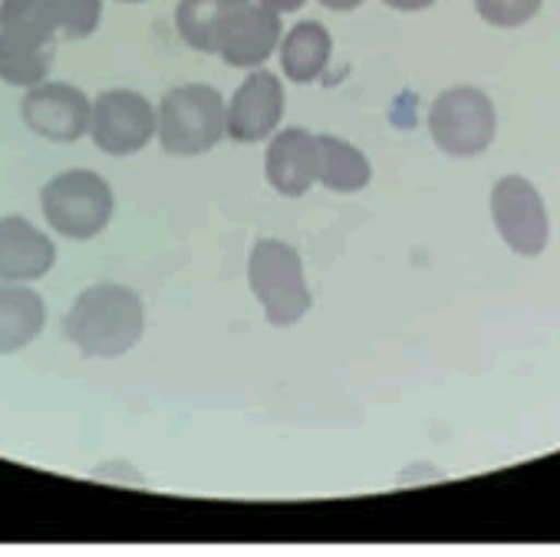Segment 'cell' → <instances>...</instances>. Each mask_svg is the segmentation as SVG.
Returning a JSON list of instances; mask_svg holds the SVG:
<instances>
[{
    "instance_id": "cell-15",
    "label": "cell",
    "mask_w": 560,
    "mask_h": 557,
    "mask_svg": "<svg viewBox=\"0 0 560 557\" xmlns=\"http://www.w3.org/2000/svg\"><path fill=\"white\" fill-rule=\"evenodd\" d=\"M47 327V301L31 285H0V357L27 350Z\"/></svg>"
},
{
    "instance_id": "cell-9",
    "label": "cell",
    "mask_w": 560,
    "mask_h": 557,
    "mask_svg": "<svg viewBox=\"0 0 560 557\" xmlns=\"http://www.w3.org/2000/svg\"><path fill=\"white\" fill-rule=\"evenodd\" d=\"M280 37H284V24L277 11L257 0H237L218 27L214 54L234 70H257L277 54Z\"/></svg>"
},
{
    "instance_id": "cell-8",
    "label": "cell",
    "mask_w": 560,
    "mask_h": 557,
    "mask_svg": "<svg viewBox=\"0 0 560 557\" xmlns=\"http://www.w3.org/2000/svg\"><path fill=\"white\" fill-rule=\"evenodd\" d=\"M288 109V93L277 73L257 67L247 70L241 86L224 100V136L237 146H254L280 129Z\"/></svg>"
},
{
    "instance_id": "cell-2",
    "label": "cell",
    "mask_w": 560,
    "mask_h": 557,
    "mask_svg": "<svg viewBox=\"0 0 560 557\" xmlns=\"http://www.w3.org/2000/svg\"><path fill=\"white\" fill-rule=\"evenodd\" d=\"M247 285L270 327H294L314 307L304 257L280 237H257L247 257Z\"/></svg>"
},
{
    "instance_id": "cell-21",
    "label": "cell",
    "mask_w": 560,
    "mask_h": 557,
    "mask_svg": "<svg viewBox=\"0 0 560 557\" xmlns=\"http://www.w3.org/2000/svg\"><path fill=\"white\" fill-rule=\"evenodd\" d=\"M257 4H264V8H270L277 14H294V11H301L307 4V0H257Z\"/></svg>"
},
{
    "instance_id": "cell-1",
    "label": "cell",
    "mask_w": 560,
    "mask_h": 557,
    "mask_svg": "<svg viewBox=\"0 0 560 557\" xmlns=\"http://www.w3.org/2000/svg\"><path fill=\"white\" fill-rule=\"evenodd\" d=\"M142 334V298L132 288L113 281H100L80 291L63 317V337L90 360H119L139 347Z\"/></svg>"
},
{
    "instance_id": "cell-14",
    "label": "cell",
    "mask_w": 560,
    "mask_h": 557,
    "mask_svg": "<svg viewBox=\"0 0 560 557\" xmlns=\"http://www.w3.org/2000/svg\"><path fill=\"white\" fill-rule=\"evenodd\" d=\"M280 70L298 86L317 83L334 57V34L320 21H301L294 24L277 44Z\"/></svg>"
},
{
    "instance_id": "cell-10",
    "label": "cell",
    "mask_w": 560,
    "mask_h": 557,
    "mask_svg": "<svg viewBox=\"0 0 560 557\" xmlns=\"http://www.w3.org/2000/svg\"><path fill=\"white\" fill-rule=\"evenodd\" d=\"M60 40L27 14L0 11V80L31 90L50 77Z\"/></svg>"
},
{
    "instance_id": "cell-22",
    "label": "cell",
    "mask_w": 560,
    "mask_h": 557,
    "mask_svg": "<svg viewBox=\"0 0 560 557\" xmlns=\"http://www.w3.org/2000/svg\"><path fill=\"white\" fill-rule=\"evenodd\" d=\"M317 4L327 8V11H334V14H350V11L363 8L366 0H317Z\"/></svg>"
},
{
    "instance_id": "cell-23",
    "label": "cell",
    "mask_w": 560,
    "mask_h": 557,
    "mask_svg": "<svg viewBox=\"0 0 560 557\" xmlns=\"http://www.w3.org/2000/svg\"><path fill=\"white\" fill-rule=\"evenodd\" d=\"M116 4H142V0H116Z\"/></svg>"
},
{
    "instance_id": "cell-5",
    "label": "cell",
    "mask_w": 560,
    "mask_h": 557,
    "mask_svg": "<svg viewBox=\"0 0 560 557\" xmlns=\"http://www.w3.org/2000/svg\"><path fill=\"white\" fill-rule=\"evenodd\" d=\"M429 136L445 155L475 159L498 136V109L478 86H448L429 106Z\"/></svg>"
},
{
    "instance_id": "cell-6",
    "label": "cell",
    "mask_w": 560,
    "mask_h": 557,
    "mask_svg": "<svg viewBox=\"0 0 560 557\" xmlns=\"http://www.w3.org/2000/svg\"><path fill=\"white\" fill-rule=\"evenodd\" d=\"M491 221L501 234V241L517 254V257H540L547 241H550V218L544 208L540 192L521 178V175H504L491 188Z\"/></svg>"
},
{
    "instance_id": "cell-4",
    "label": "cell",
    "mask_w": 560,
    "mask_h": 557,
    "mask_svg": "<svg viewBox=\"0 0 560 557\" xmlns=\"http://www.w3.org/2000/svg\"><path fill=\"white\" fill-rule=\"evenodd\" d=\"M40 208L57 234L70 241H90L109 228L116 211V195L100 172L67 169L44 185Z\"/></svg>"
},
{
    "instance_id": "cell-18",
    "label": "cell",
    "mask_w": 560,
    "mask_h": 557,
    "mask_svg": "<svg viewBox=\"0 0 560 557\" xmlns=\"http://www.w3.org/2000/svg\"><path fill=\"white\" fill-rule=\"evenodd\" d=\"M40 14L57 40H83L103 21V0H40Z\"/></svg>"
},
{
    "instance_id": "cell-16",
    "label": "cell",
    "mask_w": 560,
    "mask_h": 557,
    "mask_svg": "<svg viewBox=\"0 0 560 557\" xmlns=\"http://www.w3.org/2000/svg\"><path fill=\"white\" fill-rule=\"evenodd\" d=\"M317 182L337 195L363 192L373 182V162L360 146L334 132H320L317 136Z\"/></svg>"
},
{
    "instance_id": "cell-17",
    "label": "cell",
    "mask_w": 560,
    "mask_h": 557,
    "mask_svg": "<svg viewBox=\"0 0 560 557\" xmlns=\"http://www.w3.org/2000/svg\"><path fill=\"white\" fill-rule=\"evenodd\" d=\"M234 4L237 0H178L175 8L178 37L198 54H214L218 27Z\"/></svg>"
},
{
    "instance_id": "cell-3",
    "label": "cell",
    "mask_w": 560,
    "mask_h": 557,
    "mask_svg": "<svg viewBox=\"0 0 560 557\" xmlns=\"http://www.w3.org/2000/svg\"><path fill=\"white\" fill-rule=\"evenodd\" d=\"M155 139L165 155L191 159L224 139V96L208 83H182L155 106Z\"/></svg>"
},
{
    "instance_id": "cell-19",
    "label": "cell",
    "mask_w": 560,
    "mask_h": 557,
    "mask_svg": "<svg viewBox=\"0 0 560 557\" xmlns=\"http://www.w3.org/2000/svg\"><path fill=\"white\" fill-rule=\"evenodd\" d=\"M544 8V0H475V14L498 31H514L530 24Z\"/></svg>"
},
{
    "instance_id": "cell-11",
    "label": "cell",
    "mask_w": 560,
    "mask_h": 557,
    "mask_svg": "<svg viewBox=\"0 0 560 557\" xmlns=\"http://www.w3.org/2000/svg\"><path fill=\"white\" fill-rule=\"evenodd\" d=\"M93 100L73 83H37L21 100L24 126L47 142H80L90 132Z\"/></svg>"
},
{
    "instance_id": "cell-7",
    "label": "cell",
    "mask_w": 560,
    "mask_h": 557,
    "mask_svg": "<svg viewBox=\"0 0 560 557\" xmlns=\"http://www.w3.org/2000/svg\"><path fill=\"white\" fill-rule=\"evenodd\" d=\"M86 136L106 155H136L155 139V106L136 90H106L93 100Z\"/></svg>"
},
{
    "instance_id": "cell-12",
    "label": "cell",
    "mask_w": 560,
    "mask_h": 557,
    "mask_svg": "<svg viewBox=\"0 0 560 557\" xmlns=\"http://www.w3.org/2000/svg\"><path fill=\"white\" fill-rule=\"evenodd\" d=\"M57 264V244L24 214L0 218V285H34Z\"/></svg>"
},
{
    "instance_id": "cell-20",
    "label": "cell",
    "mask_w": 560,
    "mask_h": 557,
    "mask_svg": "<svg viewBox=\"0 0 560 557\" xmlns=\"http://www.w3.org/2000/svg\"><path fill=\"white\" fill-rule=\"evenodd\" d=\"M383 4L396 14H419V11H429L435 0H383Z\"/></svg>"
},
{
    "instance_id": "cell-13",
    "label": "cell",
    "mask_w": 560,
    "mask_h": 557,
    "mask_svg": "<svg viewBox=\"0 0 560 557\" xmlns=\"http://www.w3.org/2000/svg\"><path fill=\"white\" fill-rule=\"evenodd\" d=\"M264 175L277 195L304 198L317 185V136L301 126L277 129L267 142Z\"/></svg>"
}]
</instances>
